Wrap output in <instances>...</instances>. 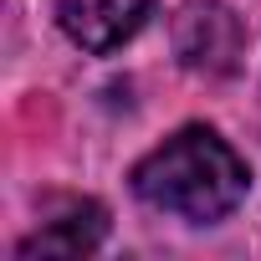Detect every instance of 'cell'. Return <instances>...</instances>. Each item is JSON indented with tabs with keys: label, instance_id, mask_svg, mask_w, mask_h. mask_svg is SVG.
<instances>
[{
	"label": "cell",
	"instance_id": "cell-1",
	"mask_svg": "<svg viewBox=\"0 0 261 261\" xmlns=\"http://www.w3.org/2000/svg\"><path fill=\"white\" fill-rule=\"evenodd\" d=\"M246 185H251V174H246L241 154L210 128H179L174 139H164L134 169V190L144 205L195 220V225L230 215L246 200Z\"/></svg>",
	"mask_w": 261,
	"mask_h": 261
},
{
	"label": "cell",
	"instance_id": "cell-2",
	"mask_svg": "<svg viewBox=\"0 0 261 261\" xmlns=\"http://www.w3.org/2000/svg\"><path fill=\"white\" fill-rule=\"evenodd\" d=\"M174 51H179V62L190 72L225 77V72L241 67L246 31L225 6H185L179 21H174Z\"/></svg>",
	"mask_w": 261,
	"mask_h": 261
},
{
	"label": "cell",
	"instance_id": "cell-3",
	"mask_svg": "<svg viewBox=\"0 0 261 261\" xmlns=\"http://www.w3.org/2000/svg\"><path fill=\"white\" fill-rule=\"evenodd\" d=\"M51 11L82 51H113L139 36V26L149 21V0H51Z\"/></svg>",
	"mask_w": 261,
	"mask_h": 261
},
{
	"label": "cell",
	"instance_id": "cell-4",
	"mask_svg": "<svg viewBox=\"0 0 261 261\" xmlns=\"http://www.w3.org/2000/svg\"><path fill=\"white\" fill-rule=\"evenodd\" d=\"M102 230H108L102 205L77 200V205H67L57 220H46L31 241H21V256H82V251H92V246L102 241Z\"/></svg>",
	"mask_w": 261,
	"mask_h": 261
}]
</instances>
